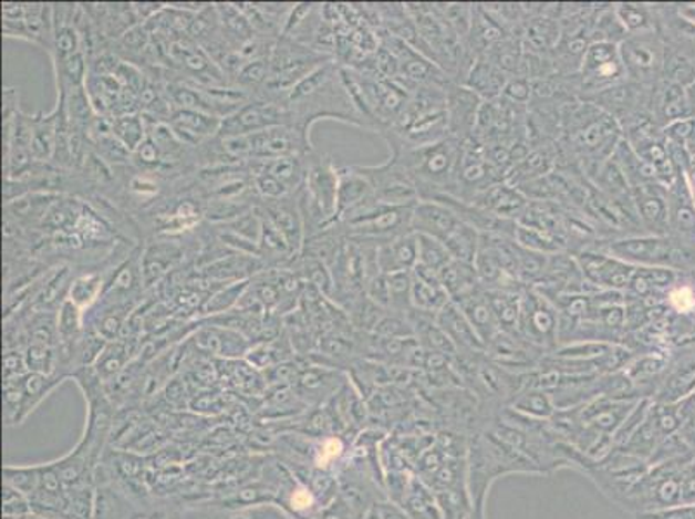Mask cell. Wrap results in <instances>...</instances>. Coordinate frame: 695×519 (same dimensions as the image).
I'll use <instances>...</instances> for the list:
<instances>
[{
	"label": "cell",
	"mask_w": 695,
	"mask_h": 519,
	"mask_svg": "<svg viewBox=\"0 0 695 519\" xmlns=\"http://www.w3.org/2000/svg\"><path fill=\"white\" fill-rule=\"evenodd\" d=\"M466 318L469 319L470 325L475 328L478 336L481 338L483 345H490L491 341L502 333L500 325H498L497 318H495L494 309H491L490 300L486 294L485 288H479L475 293L464 298L460 302H457Z\"/></svg>",
	"instance_id": "30"
},
{
	"label": "cell",
	"mask_w": 695,
	"mask_h": 519,
	"mask_svg": "<svg viewBox=\"0 0 695 519\" xmlns=\"http://www.w3.org/2000/svg\"><path fill=\"white\" fill-rule=\"evenodd\" d=\"M676 9H678L680 17L695 27V4H680L676 6Z\"/></svg>",
	"instance_id": "50"
},
{
	"label": "cell",
	"mask_w": 695,
	"mask_h": 519,
	"mask_svg": "<svg viewBox=\"0 0 695 519\" xmlns=\"http://www.w3.org/2000/svg\"><path fill=\"white\" fill-rule=\"evenodd\" d=\"M230 519H294L277 502H261L229 512Z\"/></svg>",
	"instance_id": "48"
},
{
	"label": "cell",
	"mask_w": 695,
	"mask_h": 519,
	"mask_svg": "<svg viewBox=\"0 0 695 519\" xmlns=\"http://www.w3.org/2000/svg\"><path fill=\"white\" fill-rule=\"evenodd\" d=\"M61 195L49 193H28L12 201L4 203V217L27 230H40L49 210Z\"/></svg>",
	"instance_id": "29"
},
{
	"label": "cell",
	"mask_w": 695,
	"mask_h": 519,
	"mask_svg": "<svg viewBox=\"0 0 695 519\" xmlns=\"http://www.w3.org/2000/svg\"><path fill=\"white\" fill-rule=\"evenodd\" d=\"M343 374L336 367L322 364L303 365L293 390L307 407L321 405L328 398L336 397V393L343 388Z\"/></svg>",
	"instance_id": "19"
},
{
	"label": "cell",
	"mask_w": 695,
	"mask_h": 519,
	"mask_svg": "<svg viewBox=\"0 0 695 519\" xmlns=\"http://www.w3.org/2000/svg\"><path fill=\"white\" fill-rule=\"evenodd\" d=\"M526 288H495L485 290L502 333L518 334L522 293Z\"/></svg>",
	"instance_id": "33"
},
{
	"label": "cell",
	"mask_w": 695,
	"mask_h": 519,
	"mask_svg": "<svg viewBox=\"0 0 695 519\" xmlns=\"http://www.w3.org/2000/svg\"><path fill=\"white\" fill-rule=\"evenodd\" d=\"M33 512L32 500L11 485L2 487V515L4 518H24Z\"/></svg>",
	"instance_id": "47"
},
{
	"label": "cell",
	"mask_w": 695,
	"mask_h": 519,
	"mask_svg": "<svg viewBox=\"0 0 695 519\" xmlns=\"http://www.w3.org/2000/svg\"><path fill=\"white\" fill-rule=\"evenodd\" d=\"M439 330L447 334L448 340L454 343L455 349L464 353H481L485 352L481 338L476 333L475 328L470 325L466 313L455 302H448L443 307L435 318Z\"/></svg>",
	"instance_id": "26"
},
{
	"label": "cell",
	"mask_w": 695,
	"mask_h": 519,
	"mask_svg": "<svg viewBox=\"0 0 695 519\" xmlns=\"http://www.w3.org/2000/svg\"><path fill=\"white\" fill-rule=\"evenodd\" d=\"M618 21L626 37L657 32V17L654 4L645 2H618L614 4Z\"/></svg>",
	"instance_id": "37"
},
{
	"label": "cell",
	"mask_w": 695,
	"mask_h": 519,
	"mask_svg": "<svg viewBox=\"0 0 695 519\" xmlns=\"http://www.w3.org/2000/svg\"><path fill=\"white\" fill-rule=\"evenodd\" d=\"M224 120L208 113L193 112V110H174L168 125L178 139L186 146L199 147L208 141L215 139L220 132Z\"/></svg>",
	"instance_id": "24"
},
{
	"label": "cell",
	"mask_w": 695,
	"mask_h": 519,
	"mask_svg": "<svg viewBox=\"0 0 695 519\" xmlns=\"http://www.w3.org/2000/svg\"><path fill=\"white\" fill-rule=\"evenodd\" d=\"M386 144L390 147V158L396 159L400 167L411 177L419 199L435 201L443 196L457 195L458 163L463 155V141L447 137L439 143L419 147Z\"/></svg>",
	"instance_id": "3"
},
{
	"label": "cell",
	"mask_w": 695,
	"mask_h": 519,
	"mask_svg": "<svg viewBox=\"0 0 695 519\" xmlns=\"http://www.w3.org/2000/svg\"><path fill=\"white\" fill-rule=\"evenodd\" d=\"M438 274L443 288L447 291L452 302L455 303L460 302L464 298L483 288L475 263L450 260L447 266L439 270Z\"/></svg>",
	"instance_id": "32"
},
{
	"label": "cell",
	"mask_w": 695,
	"mask_h": 519,
	"mask_svg": "<svg viewBox=\"0 0 695 519\" xmlns=\"http://www.w3.org/2000/svg\"><path fill=\"white\" fill-rule=\"evenodd\" d=\"M651 115L661 128L692 116L687 91L661 79L651 92Z\"/></svg>",
	"instance_id": "25"
},
{
	"label": "cell",
	"mask_w": 695,
	"mask_h": 519,
	"mask_svg": "<svg viewBox=\"0 0 695 519\" xmlns=\"http://www.w3.org/2000/svg\"><path fill=\"white\" fill-rule=\"evenodd\" d=\"M626 76L620 44L595 40L587 49L585 56L578 70L577 84L580 100H587L597 92L605 91L620 84Z\"/></svg>",
	"instance_id": "6"
},
{
	"label": "cell",
	"mask_w": 695,
	"mask_h": 519,
	"mask_svg": "<svg viewBox=\"0 0 695 519\" xmlns=\"http://www.w3.org/2000/svg\"><path fill=\"white\" fill-rule=\"evenodd\" d=\"M261 214L267 220L281 232L282 238L288 242L294 255H300L303 250L304 220L300 207V193L286 196V198L273 199V201H260Z\"/></svg>",
	"instance_id": "18"
},
{
	"label": "cell",
	"mask_w": 695,
	"mask_h": 519,
	"mask_svg": "<svg viewBox=\"0 0 695 519\" xmlns=\"http://www.w3.org/2000/svg\"><path fill=\"white\" fill-rule=\"evenodd\" d=\"M417 236V266L439 272L450 260H454L448 253L447 246L438 239L429 238V236Z\"/></svg>",
	"instance_id": "42"
},
{
	"label": "cell",
	"mask_w": 695,
	"mask_h": 519,
	"mask_svg": "<svg viewBox=\"0 0 695 519\" xmlns=\"http://www.w3.org/2000/svg\"><path fill=\"white\" fill-rule=\"evenodd\" d=\"M663 79L688 89L695 82V58L685 48L666 44Z\"/></svg>",
	"instance_id": "39"
},
{
	"label": "cell",
	"mask_w": 695,
	"mask_h": 519,
	"mask_svg": "<svg viewBox=\"0 0 695 519\" xmlns=\"http://www.w3.org/2000/svg\"><path fill=\"white\" fill-rule=\"evenodd\" d=\"M60 125V107L52 112L32 115V155L35 162L52 163Z\"/></svg>",
	"instance_id": "34"
},
{
	"label": "cell",
	"mask_w": 695,
	"mask_h": 519,
	"mask_svg": "<svg viewBox=\"0 0 695 519\" xmlns=\"http://www.w3.org/2000/svg\"><path fill=\"white\" fill-rule=\"evenodd\" d=\"M279 125H293L291 112L284 100L253 97L241 110L221 122L218 137H245Z\"/></svg>",
	"instance_id": "10"
},
{
	"label": "cell",
	"mask_w": 695,
	"mask_h": 519,
	"mask_svg": "<svg viewBox=\"0 0 695 519\" xmlns=\"http://www.w3.org/2000/svg\"><path fill=\"white\" fill-rule=\"evenodd\" d=\"M2 33L8 39L30 42L27 24H24V4L21 2H2Z\"/></svg>",
	"instance_id": "45"
},
{
	"label": "cell",
	"mask_w": 695,
	"mask_h": 519,
	"mask_svg": "<svg viewBox=\"0 0 695 519\" xmlns=\"http://www.w3.org/2000/svg\"><path fill=\"white\" fill-rule=\"evenodd\" d=\"M632 267H666L680 274H695V246L670 235H632L597 246Z\"/></svg>",
	"instance_id": "5"
},
{
	"label": "cell",
	"mask_w": 695,
	"mask_h": 519,
	"mask_svg": "<svg viewBox=\"0 0 695 519\" xmlns=\"http://www.w3.org/2000/svg\"><path fill=\"white\" fill-rule=\"evenodd\" d=\"M381 274L412 272L417 266V236L414 232L383 242L375 250Z\"/></svg>",
	"instance_id": "28"
},
{
	"label": "cell",
	"mask_w": 695,
	"mask_h": 519,
	"mask_svg": "<svg viewBox=\"0 0 695 519\" xmlns=\"http://www.w3.org/2000/svg\"><path fill=\"white\" fill-rule=\"evenodd\" d=\"M344 445L336 436H328L324 440L319 442L313 448L312 460L313 468L324 469L328 471L332 464L338 463L343 456Z\"/></svg>",
	"instance_id": "46"
},
{
	"label": "cell",
	"mask_w": 695,
	"mask_h": 519,
	"mask_svg": "<svg viewBox=\"0 0 695 519\" xmlns=\"http://www.w3.org/2000/svg\"><path fill=\"white\" fill-rule=\"evenodd\" d=\"M458 215L442 201H427L419 199L412 210V232L414 235L429 236L445 242L448 236L460 226Z\"/></svg>",
	"instance_id": "20"
},
{
	"label": "cell",
	"mask_w": 695,
	"mask_h": 519,
	"mask_svg": "<svg viewBox=\"0 0 695 519\" xmlns=\"http://www.w3.org/2000/svg\"><path fill=\"white\" fill-rule=\"evenodd\" d=\"M374 187L359 165L340 167V186H338V222L362 210L365 205L374 201Z\"/></svg>",
	"instance_id": "22"
},
{
	"label": "cell",
	"mask_w": 695,
	"mask_h": 519,
	"mask_svg": "<svg viewBox=\"0 0 695 519\" xmlns=\"http://www.w3.org/2000/svg\"><path fill=\"white\" fill-rule=\"evenodd\" d=\"M483 103L485 101L476 92L452 80L447 85V118L450 137L464 143L475 135Z\"/></svg>",
	"instance_id": "16"
},
{
	"label": "cell",
	"mask_w": 695,
	"mask_h": 519,
	"mask_svg": "<svg viewBox=\"0 0 695 519\" xmlns=\"http://www.w3.org/2000/svg\"><path fill=\"white\" fill-rule=\"evenodd\" d=\"M528 203L530 199L526 198L521 189L509 183H498L479 193L470 205L494 217L518 222Z\"/></svg>",
	"instance_id": "23"
},
{
	"label": "cell",
	"mask_w": 695,
	"mask_h": 519,
	"mask_svg": "<svg viewBox=\"0 0 695 519\" xmlns=\"http://www.w3.org/2000/svg\"><path fill=\"white\" fill-rule=\"evenodd\" d=\"M374 187L375 199L392 207H414L419 195L396 159L387 158L377 167H362Z\"/></svg>",
	"instance_id": "13"
},
{
	"label": "cell",
	"mask_w": 695,
	"mask_h": 519,
	"mask_svg": "<svg viewBox=\"0 0 695 519\" xmlns=\"http://www.w3.org/2000/svg\"><path fill=\"white\" fill-rule=\"evenodd\" d=\"M307 179L300 190V207L304 235L309 239L338 224L340 167H336L331 156L317 152L307 156Z\"/></svg>",
	"instance_id": "4"
},
{
	"label": "cell",
	"mask_w": 695,
	"mask_h": 519,
	"mask_svg": "<svg viewBox=\"0 0 695 519\" xmlns=\"http://www.w3.org/2000/svg\"><path fill=\"white\" fill-rule=\"evenodd\" d=\"M39 481L40 464H37V466H11V464H6L4 466V484L17 488L30 500L35 496Z\"/></svg>",
	"instance_id": "44"
},
{
	"label": "cell",
	"mask_w": 695,
	"mask_h": 519,
	"mask_svg": "<svg viewBox=\"0 0 695 519\" xmlns=\"http://www.w3.org/2000/svg\"><path fill=\"white\" fill-rule=\"evenodd\" d=\"M246 162L249 159H273L284 156H307L315 152L310 131L300 125H279L257 134L245 135Z\"/></svg>",
	"instance_id": "9"
},
{
	"label": "cell",
	"mask_w": 695,
	"mask_h": 519,
	"mask_svg": "<svg viewBox=\"0 0 695 519\" xmlns=\"http://www.w3.org/2000/svg\"><path fill=\"white\" fill-rule=\"evenodd\" d=\"M307 156H284V158L258 159V162L263 170L269 172L288 189L289 195H297L303 189L304 179H307V167H309Z\"/></svg>",
	"instance_id": "38"
},
{
	"label": "cell",
	"mask_w": 695,
	"mask_h": 519,
	"mask_svg": "<svg viewBox=\"0 0 695 519\" xmlns=\"http://www.w3.org/2000/svg\"><path fill=\"white\" fill-rule=\"evenodd\" d=\"M682 274L666 267H635L624 294L651 303H664Z\"/></svg>",
	"instance_id": "21"
},
{
	"label": "cell",
	"mask_w": 695,
	"mask_h": 519,
	"mask_svg": "<svg viewBox=\"0 0 695 519\" xmlns=\"http://www.w3.org/2000/svg\"><path fill=\"white\" fill-rule=\"evenodd\" d=\"M620 52L626 76L636 84L652 89L663 79L666 42L660 32L629 35L621 42Z\"/></svg>",
	"instance_id": "8"
},
{
	"label": "cell",
	"mask_w": 695,
	"mask_h": 519,
	"mask_svg": "<svg viewBox=\"0 0 695 519\" xmlns=\"http://www.w3.org/2000/svg\"><path fill=\"white\" fill-rule=\"evenodd\" d=\"M692 190H694V189H692ZM694 201H695V190H694Z\"/></svg>",
	"instance_id": "51"
},
{
	"label": "cell",
	"mask_w": 695,
	"mask_h": 519,
	"mask_svg": "<svg viewBox=\"0 0 695 519\" xmlns=\"http://www.w3.org/2000/svg\"><path fill=\"white\" fill-rule=\"evenodd\" d=\"M510 76L504 73L497 64L488 58L481 56L475 61L464 79V85L481 97L483 101L500 100Z\"/></svg>",
	"instance_id": "31"
},
{
	"label": "cell",
	"mask_w": 695,
	"mask_h": 519,
	"mask_svg": "<svg viewBox=\"0 0 695 519\" xmlns=\"http://www.w3.org/2000/svg\"><path fill=\"white\" fill-rule=\"evenodd\" d=\"M452 302L447 291L439 281L438 272L415 266L412 270V307L415 312L426 313L436 318V313Z\"/></svg>",
	"instance_id": "27"
},
{
	"label": "cell",
	"mask_w": 695,
	"mask_h": 519,
	"mask_svg": "<svg viewBox=\"0 0 695 519\" xmlns=\"http://www.w3.org/2000/svg\"><path fill=\"white\" fill-rule=\"evenodd\" d=\"M23 352L28 373L45 374V376L58 374V349L55 346L28 343Z\"/></svg>",
	"instance_id": "43"
},
{
	"label": "cell",
	"mask_w": 695,
	"mask_h": 519,
	"mask_svg": "<svg viewBox=\"0 0 695 519\" xmlns=\"http://www.w3.org/2000/svg\"><path fill=\"white\" fill-rule=\"evenodd\" d=\"M574 258L585 281L599 291L624 293L635 270V267L609 255L601 248L580 251L574 255Z\"/></svg>",
	"instance_id": "11"
},
{
	"label": "cell",
	"mask_w": 695,
	"mask_h": 519,
	"mask_svg": "<svg viewBox=\"0 0 695 519\" xmlns=\"http://www.w3.org/2000/svg\"><path fill=\"white\" fill-rule=\"evenodd\" d=\"M113 132L116 137L125 144L128 152L134 153L147 137V123L141 113L134 115L118 116L111 120Z\"/></svg>",
	"instance_id": "41"
},
{
	"label": "cell",
	"mask_w": 695,
	"mask_h": 519,
	"mask_svg": "<svg viewBox=\"0 0 695 519\" xmlns=\"http://www.w3.org/2000/svg\"><path fill=\"white\" fill-rule=\"evenodd\" d=\"M443 245L447 246L448 253L454 260L475 263L479 245H481V232L469 224L460 222V226L448 236L447 241Z\"/></svg>",
	"instance_id": "40"
},
{
	"label": "cell",
	"mask_w": 695,
	"mask_h": 519,
	"mask_svg": "<svg viewBox=\"0 0 695 519\" xmlns=\"http://www.w3.org/2000/svg\"><path fill=\"white\" fill-rule=\"evenodd\" d=\"M215 6H217L218 17H220L221 29H224L232 51H239L251 40L257 39L258 33L255 32L253 24L249 23L248 18L242 14L236 2H217Z\"/></svg>",
	"instance_id": "36"
},
{
	"label": "cell",
	"mask_w": 695,
	"mask_h": 519,
	"mask_svg": "<svg viewBox=\"0 0 695 519\" xmlns=\"http://www.w3.org/2000/svg\"><path fill=\"white\" fill-rule=\"evenodd\" d=\"M4 380H14L28 373L23 350H4Z\"/></svg>",
	"instance_id": "49"
},
{
	"label": "cell",
	"mask_w": 695,
	"mask_h": 519,
	"mask_svg": "<svg viewBox=\"0 0 695 519\" xmlns=\"http://www.w3.org/2000/svg\"><path fill=\"white\" fill-rule=\"evenodd\" d=\"M668 235L676 241L695 246L694 190L684 172H678L668 187Z\"/></svg>",
	"instance_id": "17"
},
{
	"label": "cell",
	"mask_w": 695,
	"mask_h": 519,
	"mask_svg": "<svg viewBox=\"0 0 695 519\" xmlns=\"http://www.w3.org/2000/svg\"><path fill=\"white\" fill-rule=\"evenodd\" d=\"M199 325L194 328L190 334L189 343L196 352L201 355H211V357H221L226 361H238L246 357L253 343L238 333V331L227 330L220 325L206 324L203 321H196Z\"/></svg>",
	"instance_id": "14"
},
{
	"label": "cell",
	"mask_w": 695,
	"mask_h": 519,
	"mask_svg": "<svg viewBox=\"0 0 695 519\" xmlns=\"http://www.w3.org/2000/svg\"><path fill=\"white\" fill-rule=\"evenodd\" d=\"M107 274L110 272L106 270H76L75 278L70 286L68 300L83 312H87L103 297Z\"/></svg>",
	"instance_id": "35"
},
{
	"label": "cell",
	"mask_w": 695,
	"mask_h": 519,
	"mask_svg": "<svg viewBox=\"0 0 695 519\" xmlns=\"http://www.w3.org/2000/svg\"><path fill=\"white\" fill-rule=\"evenodd\" d=\"M284 101L293 125H300L307 131H312L313 125L321 120H336L364 131V123L348 94L338 61H329L313 70L284 95Z\"/></svg>",
	"instance_id": "2"
},
{
	"label": "cell",
	"mask_w": 695,
	"mask_h": 519,
	"mask_svg": "<svg viewBox=\"0 0 695 519\" xmlns=\"http://www.w3.org/2000/svg\"><path fill=\"white\" fill-rule=\"evenodd\" d=\"M518 334L535 349L552 350L559 345V310L556 303L535 288L522 293Z\"/></svg>",
	"instance_id": "7"
},
{
	"label": "cell",
	"mask_w": 695,
	"mask_h": 519,
	"mask_svg": "<svg viewBox=\"0 0 695 519\" xmlns=\"http://www.w3.org/2000/svg\"><path fill=\"white\" fill-rule=\"evenodd\" d=\"M623 139L620 123L590 101L573 100L559 112V163L592 180Z\"/></svg>",
	"instance_id": "1"
},
{
	"label": "cell",
	"mask_w": 695,
	"mask_h": 519,
	"mask_svg": "<svg viewBox=\"0 0 695 519\" xmlns=\"http://www.w3.org/2000/svg\"><path fill=\"white\" fill-rule=\"evenodd\" d=\"M633 207L644 235H668V189L657 183L632 187Z\"/></svg>",
	"instance_id": "15"
},
{
	"label": "cell",
	"mask_w": 695,
	"mask_h": 519,
	"mask_svg": "<svg viewBox=\"0 0 695 519\" xmlns=\"http://www.w3.org/2000/svg\"><path fill=\"white\" fill-rule=\"evenodd\" d=\"M651 87H645V85L636 84L633 80L626 79L620 84L597 92L583 101H590V103L601 107L602 112L613 116L623 127L630 120L644 115V113H651Z\"/></svg>",
	"instance_id": "12"
}]
</instances>
